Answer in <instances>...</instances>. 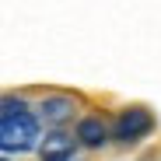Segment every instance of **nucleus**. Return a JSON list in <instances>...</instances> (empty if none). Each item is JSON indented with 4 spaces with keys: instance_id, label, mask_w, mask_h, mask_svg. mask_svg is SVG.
<instances>
[{
    "instance_id": "f257e3e1",
    "label": "nucleus",
    "mask_w": 161,
    "mask_h": 161,
    "mask_svg": "<svg viewBox=\"0 0 161 161\" xmlns=\"http://www.w3.org/2000/svg\"><path fill=\"white\" fill-rule=\"evenodd\" d=\"M39 137V126L32 119V112L25 109V102L7 98L4 112H0V144L4 151H28Z\"/></svg>"
},
{
    "instance_id": "423d86ee",
    "label": "nucleus",
    "mask_w": 161,
    "mask_h": 161,
    "mask_svg": "<svg viewBox=\"0 0 161 161\" xmlns=\"http://www.w3.org/2000/svg\"><path fill=\"white\" fill-rule=\"evenodd\" d=\"M4 161H7V158H4Z\"/></svg>"
},
{
    "instance_id": "7ed1b4c3",
    "label": "nucleus",
    "mask_w": 161,
    "mask_h": 161,
    "mask_svg": "<svg viewBox=\"0 0 161 161\" xmlns=\"http://www.w3.org/2000/svg\"><path fill=\"white\" fill-rule=\"evenodd\" d=\"M74 154V137L67 133H49L42 144V161H67Z\"/></svg>"
},
{
    "instance_id": "39448f33",
    "label": "nucleus",
    "mask_w": 161,
    "mask_h": 161,
    "mask_svg": "<svg viewBox=\"0 0 161 161\" xmlns=\"http://www.w3.org/2000/svg\"><path fill=\"white\" fill-rule=\"evenodd\" d=\"M42 112H46L49 123H63L74 112V102L70 98H42Z\"/></svg>"
},
{
    "instance_id": "f03ea898",
    "label": "nucleus",
    "mask_w": 161,
    "mask_h": 161,
    "mask_svg": "<svg viewBox=\"0 0 161 161\" xmlns=\"http://www.w3.org/2000/svg\"><path fill=\"white\" fill-rule=\"evenodd\" d=\"M151 130H154L151 112H147V109H140V105H133V109H126V112L119 116V123H116V137H119L123 144H133V140L147 137Z\"/></svg>"
},
{
    "instance_id": "20e7f679",
    "label": "nucleus",
    "mask_w": 161,
    "mask_h": 161,
    "mask_svg": "<svg viewBox=\"0 0 161 161\" xmlns=\"http://www.w3.org/2000/svg\"><path fill=\"white\" fill-rule=\"evenodd\" d=\"M105 137H109V130H105V123H102L98 116L80 119V126H77V140H80V144L98 147V144H105Z\"/></svg>"
}]
</instances>
